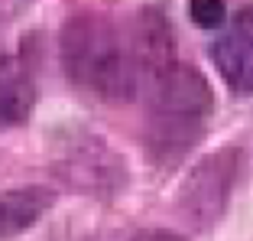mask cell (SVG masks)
<instances>
[{
    "label": "cell",
    "instance_id": "obj_1",
    "mask_svg": "<svg viewBox=\"0 0 253 241\" xmlns=\"http://www.w3.org/2000/svg\"><path fill=\"white\" fill-rule=\"evenodd\" d=\"M211 88L185 62H166L153 75L149 95V124H153V153L159 160H175L198 140L211 114Z\"/></svg>",
    "mask_w": 253,
    "mask_h": 241
},
{
    "label": "cell",
    "instance_id": "obj_2",
    "mask_svg": "<svg viewBox=\"0 0 253 241\" xmlns=\"http://www.w3.org/2000/svg\"><path fill=\"white\" fill-rule=\"evenodd\" d=\"M62 65L78 88H88L101 98H124L136 82V68L120 30L94 13L68 20L62 33Z\"/></svg>",
    "mask_w": 253,
    "mask_h": 241
},
{
    "label": "cell",
    "instance_id": "obj_3",
    "mask_svg": "<svg viewBox=\"0 0 253 241\" xmlns=\"http://www.w3.org/2000/svg\"><path fill=\"white\" fill-rule=\"evenodd\" d=\"M237 150H221L201 160L192 170L185 189H182V209L188 212L195 225H208L224 212L227 196L234 189V176H237Z\"/></svg>",
    "mask_w": 253,
    "mask_h": 241
},
{
    "label": "cell",
    "instance_id": "obj_4",
    "mask_svg": "<svg viewBox=\"0 0 253 241\" xmlns=\"http://www.w3.org/2000/svg\"><path fill=\"white\" fill-rule=\"evenodd\" d=\"M211 59L231 88L253 91V7L240 10L211 43Z\"/></svg>",
    "mask_w": 253,
    "mask_h": 241
},
{
    "label": "cell",
    "instance_id": "obj_5",
    "mask_svg": "<svg viewBox=\"0 0 253 241\" xmlns=\"http://www.w3.org/2000/svg\"><path fill=\"white\" fill-rule=\"evenodd\" d=\"M36 82L30 65L16 56L0 59V127H16L33 114Z\"/></svg>",
    "mask_w": 253,
    "mask_h": 241
},
{
    "label": "cell",
    "instance_id": "obj_6",
    "mask_svg": "<svg viewBox=\"0 0 253 241\" xmlns=\"http://www.w3.org/2000/svg\"><path fill=\"white\" fill-rule=\"evenodd\" d=\"M52 205V192L45 186H26V189H7L0 192V241L16 238L26 228H33Z\"/></svg>",
    "mask_w": 253,
    "mask_h": 241
},
{
    "label": "cell",
    "instance_id": "obj_7",
    "mask_svg": "<svg viewBox=\"0 0 253 241\" xmlns=\"http://www.w3.org/2000/svg\"><path fill=\"white\" fill-rule=\"evenodd\" d=\"M188 13H192V23L201 26V30H214L224 23V0H188Z\"/></svg>",
    "mask_w": 253,
    "mask_h": 241
},
{
    "label": "cell",
    "instance_id": "obj_8",
    "mask_svg": "<svg viewBox=\"0 0 253 241\" xmlns=\"http://www.w3.org/2000/svg\"><path fill=\"white\" fill-rule=\"evenodd\" d=\"M130 241H185V238H179V235H172V232H163V228H153V232L133 235Z\"/></svg>",
    "mask_w": 253,
    "mask_h": 241
}]
</instances>
